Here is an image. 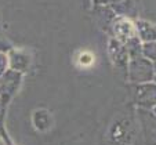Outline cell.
Wrapping results in <instances>:
<instances>
[{"label":"cell","instance_id":"obj_1","mask_svg":"<svg viewBox=\"0 0 156 145\" xmlns=\"http://www.w3.org/2000/svg\"><path fill=\"white\" fill-rule=\"evenodd\" d=\"M77 64H79L80 66H83V68L91 66L93 64H94V55H93V53H90V51H83V53H80L79 58H77Z\"/></svg>","mask_w":156,"mask_h":145}]
</instances>
